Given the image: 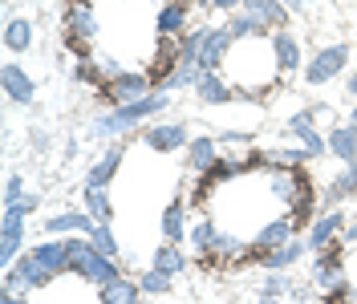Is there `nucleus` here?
<instances>
[{"label": "nucleus", "instance_id": "b1692460", "mask_svg": "<svg viewBox=\"0 0 357 304\" xmlns=\"http://www.w3.org/2000/svg\"><path fill=\"white\" fill-rule=\"evenodd\" d=\"M122 158H126V146H110V151L102 154L93 167H89V174H86V187H98V191H106L110 187V178L118 171H122Z\"/></svg>", "mask_w": 357, "mask_h": 304}, {"label": "nucleus", "instance_id": "5701e85b", "mask_svg": "<svg viewBox=\"0 0 357 304\" xmlns=\"http://www.w3.org/2000/svg\"><path fill=\"white\" fill-rule=\"evenodd\" d=\"M118 276H126V272H122V264L110 260V256H102V252L93 248V252H89V260H86V268H82V280L93 284V288H106V284L118 280Z\"/></svg>", "mask_w": 357, "mask_h": 304}, {"label": "nucleus", "instance_id": "f257e3e1", "mask_svg": "<svg viewBox=\"0 0 357 304\" xmlns=\"http://www.w3.org/2000/svg\"><path fill=\"white\" fill-rule=\"evenodd\" d=\"M167 106H171V93H146V98H138V102H126V106L93 118V122H89V138H122V134L134 130L138 122L158 118Z\"/></svg>", "mask_w": 357, "mask_h": 304}, {"label": "nucleus", "instance_id": "aec40b11", "mask_svg": "<svg viewBox=\"0 0 357 304\" xmlns=\"http://www.w3.org/2000/svg\"><path fill=\"white\" fill-rule=\"evenodd\" d=\"M98 219L89 211H57L53 219H45V231L49 236H93Z\"/></svg>", "mask_w": 357, "mask_h": 304}, {"label": "nucleus", "instance_id": "2f4dec72", "mask_svg": "<svg viewBox=\"0 0 357 304\" xmlns=\"http://www.w3.org/2000/svg\"><path fill=\"white\" fill-rule=\"evenodd\" d=\"M215 236H220V227H215V219H199V223H191V231H187V243H191V252L207 260L211 256V248H215Z\"/></svg>", "mask_w": 357, "mask_h": 304}, {"label": "nucleus", "instance_id": "bb28decb", "mask_svg": "<svg viewBox=\"0 0 357 304\" xmlns=\"http://www.w3.org/2000/svg\"><path fill=\"white\" fill-rule=\"evenodd\" d=\"M215 158H220V138H211V134L191 138V146H187V167H191L195 174H203Z\"/></svg>", "mask_w": 357, "mask_h": 304}, {"label": "nucleus", "instance_id": "cd10ccee", "mask_svg": "<svg viewBox=\"0 0 357 304\" xmlns=\"http://www.w3.org/2000/svg\"><path fill=\"white\" fill-rule=\"evenodd\" d=\"M33 41H37V29H33L29 17H13V21L4 24V49L8 53H29Z\"/></svg>", "mask_w": 357, "mask_h": 304}, {"label": "nucleus", "instance_id": "2eb2a0df", "mask_svg": "<svg viewBox=\"0 0 357 304\" xmlns=\"http://www.w3.org/2000/svg\"><path fill=\"white\" fill-rule=\"evenodd\" d=\"M0 86H4V93H8V102H17V106H33V98H37V82H33L17 61H4V69H0Z\"/></svg>", "mask_w": 357, "mask_h": 304}, {"label": "nucleus", "instance_id": "c03bdc74", "mask_svg": "<svg viewBox=\"0 0 357 304\" xmlns=\"http://www.w3.org/2000/svg\"><path fill=\"white\" fill-rule=\"evenodd\" d=\"M341 239H345V248H357V219L345 227V231H341Z\"/></svg>", "mask_w": 357, "mask_h": 304}, {"label": "nucleus", "instance_id": "473e14b6", "mask_svg": "<svg viewBox=\"0 0 357 304\" xmlns=\"http://www.w3.org/2000/svg\"><path fill=\"white\" fill-rule=\"evenodd\" d=\"M240 252H248V243L240 236H231V231H223L215 236V248H211V256H207V264H231V260H244Z\"/></svg>", "mask_w": 357, "mask_h": 304}, {"label": "nucleus", "instance_id": "4be33fe9", "mask_svg": "<svg viewBox=\"0 0 357 304\" xmlns=\"http://www.w3.org/2000/svg\"><path fill=\"white\" fill-rule=\"evenodd\" d=\"M240 8H244V13H252L260 24H268L272 33H284V29H289V17H292L280 0H244Z\"/></svg>", "mask_w": 357, "mask_h": 304}, {"label": "nucleus", "instance_id": "09e8293b", "mask_svg": "<svg viewBox=\"0 0 357 304\" xmlns=\"http://www.w3.org/2000/svg\"><path fill=\"white\" fill-rule=\"evenodd\" d=\"M345 126H354V130H357V106H354V114L345 118Z\"/></svg>", "mask_w": 357, "mask_h": 304}, {"label": "nucleus", "instance_id": "e433bc0d", "mask_svg": "<svg viewBox=\"0 0 357 304\" xmlns=\"http://www.w3.org/2000/svg\"><path fill=\"white\" fill-rule=\"evenodd\" d=\"M175 276L171 272H158V268H146L142 276H138V284H142V296H167L171 288H175Z\"/></svg>", "mask_w": 357, "mask_h": 304}, {"label": "nucleus", "instance_id": "6e6552de", "mask_svg": "<svg viewBox=\"0 0 357 304\" xmlns=\"http://www.w3.org/2000/svg\"><path fill=\"white\" fill-rule=\"evenodd\" d=\"M61 21H66V37H77V41H93V37H98V13H93V0H66Z\"/></svg>", "mask_w": 357, "mask_h": 304}, {"label": "nucleus", "instance_id": "72a5a7b5", "mask_svg": "<svg viewBox=\"0 0 357 304\" xmlns=\"http://www.w3.org/2000/svg\"><path fill=\"white\" fill-rule=\"evenodd\" d=\"M203 73H207L203 66H178L175 73H171V77L158 86V93H171V89H195V86L203 82Z\"/></svg>", "mask_w": 357, "mask_h": 304}, {"label": "nucleus", "instance_id": "0eeeda50", "mask_svg": "<svg viewBox=\"0 0 357 304\" xmlns=\"http://www.w3.org/2000/svg\"><path fill=\"white\" fill-rule=\"evenodd\" d=\"M349 227V215L341 211V207H333V211H321V215L312 219L309 236H305V243H309V252L317 256V252H325L333 239H341V231Z\"/></svg>", "mask_w": 357, "mask_h": 304}, {"label": "nucleus", "instance_id": "393cba45", "mask_svg": "<svg viewBox=\"0 0 357 304\" xmlns=\"http://www.w3.org/2000/svg\"><path fill=\"white\" fill-rule=\"evenodd\" d=\"M354 195H357V162L354 167H345V171L325 187V195H321V211H333L337 203H345V199H354Z\"/></svg>", "mask_w": 357, "mask_h": 304}, {"label": "nucleus", "instance_id": "7c9ffc66", "mask_svg": "<svg viewBox=\"0 0 357 304\" xmlns=\"http://www.w3.org/2000/svg\"><path fill=\"white\" fill-rule=\"evenodd\" d=\"M151 268L171 272V276H183V272H187V252H183L178 243H158L155 256H151Z\"/></svg>", "mask_w": 357, "mask_h": 304}, {"label": "nucleus", "instance_id": "7ed1b4c3", "mask_svg": "<svg viewBox=\"0 0 357 304\" xmlns=\"http://www.w3.org/2000/svg\"><path fill=\"white\" fill-rule=\"evenodd\" d=\"M349 66V45H321L317 53L309 57V66H305V86L309 89H321L325 82H333L341 69Z\"/></svg>", "mask_w": 357, "mask_h": 304}, {"label": "nucleus", "instance_id": "a878e982", "mask_svg": "<svg viewBox=\"0 0 357 304\" xmlns=\"http://www.w3.org/2000/svg\"><path fill=\"white\" fill-rule=\"evenodd\" d=\"M142 301V284L130 276H118L106 288H98V304H138Z\"/></svg>", "mask_w": 357, "mask_h": 304}, {"label": "nucleus", "instance_id": "9d476101", "mask_svg": "<svg viewBox=\"0 0 357 304\" xmlns=\"http://www.w3.org/2000/svg\"><path fill=\"white\" fill-rule=\"evenodd\" d=\"M289 239H296V223L289 215H272L256 227V236L248 243V252H272V248H284Z\"/></svg>", "mask_w": 357, "mask_h": 304}, {"label": "nucleus", "instance_id": "9b49d317", "mask_svg": "<svg viewBox=\"0 0 357 304\" xmlns=\"http://www.w3.org/2000/svg\"><path fill=\"white\" fill-rule=\"evenodd\" d=\"M289 134H296L301 138V146L312 154V158H325L329 154V138L317 130V118H312V109H296V114H289Z\"/></svg>", "mask_w": 357, "mask_h": 304}, {"label": "nucleus", "instance_id": "f704fd0d", "mask_svg": "<svg viewBox=\"0 0 357 304\" xmlns=\"http://www.w3.org/2000/svg\"><path fill=\"white\" fill-rule=\"evenodd\" d=\"M82 203H86V211L98 219V223H110V219H114V203H110V195H106V191L86 187V191H82Z\"/></svg>", "mask_w": 357, "mask_h": 304}, {"label": "nucleus", "instance_id": "39448f33", "mask_svg": "<svg viewBox=\"0 0 357 304\" xmlns=\"http://www.w3.org/2000/svg\"><path fill=\"white\" fill-rule=\"evenodd\" d=\"M57 280L49 268L33 260L29 252H21V260L13 264V268H4V288H13V292H33V288H49V284Z\"/></svg>", "mask_w": 357, "mask_h": 304}, {"label": "nucleus", "instance_id": "a18cd8bd", "mask_svg": "<svg viewBox=\"0 0 357 304\" xmlns=\"http://www.w3.org/2000/svg\"><path fill=\"white\" fill-rule=\"evenodd\" d=\"M280 4H284L289 13H305V8H309V0H280Z\"/></svg>", "mask_w": 357, "mask_h": 304}, {"label": "nucleus", "instance_id": "f03ea898", "mask_svg": "<svg viewBox=\"0 0 357 304\" xmlns=\"http://www.w3.org/2000/svg\"><path fill=\"white\" fill-rule=\"evenodd\" d=\"M37 203H41V195H37V191H29L21 203H8V207H4V219H0V260H4V268H13V264L21 260L24 219L37 211Z\"/></svg>", "mask_w": 357, "mask_h": 304}, {"label": "nucleus", "instance_id": "ea45409f", "mask_svg": "<svg viewBox=\"0 0 357 304\" xmlns=\"http://www.w3.org/2000/svg\"><path fill=\"white\" fill-rule=\"evenodd\" d=\"M24 195H29L24 178H21V174H8V178H4V207H8V203H21Z\"/></svg>", "mask_w": 357, "mask_h": 304}, {"label": "nucleus", "instance_id": "412c9836", "mask_svg": "<svg viewBox=\"0 0 357 304\" xmlns=\"http://www.w3.org/2000/svg\"><path fill=\"white\" fill-rule=\"evenodd\" d=\"M195 98H199L203 106H231L240 98V89L231 86L223 73H203V82L195 86Z\"/></svg>", "mask_w": 357, "mask_h": 304}, {"label": "nucleus", "instance_id": "a211bd4d", "mask_svg": "<svg viewBox=\"0 0 357 304\" xmlns=\"http://www.w3.org/2000/svg\"><path fill=\"white\" fill-rule=\"evenodd\" d=\"M183 66L178 61V37H158V49L155 57H151V66H146V73H151V82H155V89L175 73V69Z\"/></svg>", "mask_w": 357, "mask_h": 304}, {"label": "nucleus", "instance_id": "1a4fd4ad", "mask_svg": "<svg viewBox=\"0 0 357 304\" xmlns=\"http://www.w3.org/2000/svg\"><path fill=\"white\" fill-rule=\"evenodd\" d=\"M305 252H309V243H301V239H289L284 248H272V252H248L244 264H260L264 272H289L292 264L305 260Z\"/></svg>", "mask_w": 357, "mask_h": 304}, {"label": "nucleus", "instance_id": "c85d7f7f", "mask_svg": "<svg viewBox=\"0 0 357 304\" xmlns=\"http://www.w3.org/2000/svg\"><path fill=\"white\" fill-rule=\"evenodd\" d=\"M325 138H329V154H333L337 162L354 167V162H357V130H354V126H333Z\"/></svg>", "mask_w": 357, "mask_h": 304}, {"label": "nucleus", "instance_id": "f8f14e48", "mask_svg": "<svg viewBox=\"0 0 357 304\" xmlns=\"http://www.w3.org/2000/svg\"><path fill=\"white\" fill-rule=\"evenodd\" d=\"M236 174H240V162H236L231 154H220V158H215V162L199 174V187L191 191V203H199V199H207L211 191H220L223 183H231Z\"/></svg>", "mask_w": 357, "mask_h": 304}, {"label": "nucleus", "instance_id": "4c0bfd02", "mask_svg": "<svg viewBox=\"0 0 357 304\" xmlns=\"http://www.w3.org/2000/svg\"><path fill=\"white\" fill-rule=\"evenodd\" d=\"M73 77L82 82V86H89V89H102L110 86V77H106V69H102V61H77V69H73Z\"/></svg>", "mask_w": 357, "mask_h": 304}, {"label": "nucleus", "instance_id": "c9c22d12", "mask_svg": "<svg viewBox=\"0 0 357 304\" xmlns=\"http://www.w3.org/2000/svg\"><path fill=\"white\" fill-rule=\"evenodd\" d=\"M89 243H93L102 256H110V260H122V243H118V236H114L110 223H98V227H93V236H89Z\"/></svg>", "mask_w": 357, "mask_h": 304}, {"label": "nucleus", "instance_id": "ddd939ff", "mask_svg": "<svg viewBox=\"0 0 357 304\" xmlns=\"http://www.w3.org/2000/svg\"><path fill=\"white\" fill-rule=\"evenodd\" d=\"M272 57H276V69H280V82H292L301 73V41L292 37L289 29L284 33H272Z\"/></svg>", "mask_w": 357, "mask_h": 304}, {"label": "nucleus", "instance_id": "dca6fc26", "mask_svg": "<svg viewBox=\"0 0 357 304\" xmlns=\"http://www.w3.org/2000/svg\"><path fill=\"white\" fill-rule=\"evenodd\" d=\"M191 4H195V0H167V4L158 8V17H155L158 37H183L187 24H191Z\"/></svg>", "mask_w": 357, "mask_h": 304}, {"label": "nucleus", "instance_id": "4468645a", "mask_svg": "<svg viewBox=\"0 0 357 304\" xmlns=\"http://www.w3.org/2000/svg\"><path fill=\"white\" fill-rule=\"evenodd\" d=\"M29 256L41 268H49L53 276H66L69 272V236H53V239H45V243H33Z\"/></svg>", "mask_w": 357, "mask_h": 304}, {"label": "nucleus", "instance_id": "c756f323", "mask_svg": "<svg viewBox=\"0 0 357 304\" xmlns=\"http://www.w3.org/2000/svg\"><path fill=\"white\" fill-rule=\"evenodd\" d=\"M223 24H227L231 41H252V37H268V33H272L268 24H260L256 17H252V13H244V8H240V13H231V17H227Z\"/></svg>", "mask_w": 357, "mask_h": 304}, {"label": "nucleus", "instance_id": "f3484780", "mask_svg": "<svg viewBox=\"0 0 357 304\" xmlns=\"http://www.w3.org/2000/svg\"><path fill=\"white\" fill-rule=\"evenodd\" d=\"M231 33H227V24H211V33H207V41H203V53H199V66L207 73H220L223 61H227V53H231Z\"/></svg>", "mask_w": 357, "mask_h": 304}, {"label": "nucleus", "instance_id": "79ce46f5", "mask_svg": "<svg viewBox=\"0 0 357 304\" xmlns=\"http://www.w3.org/2000/svg\"><path fill=\"white\" fill-rule=\"evenodd\" d=\"M312 118H317L321 126H329V122H333V109L329 106H312Z\"/></svg>", "mask_w": 357, "mask_h": 304}, {"label": "nucleus", "instance_id": "37998d69", "mask_svg": "<svg viewBox=\"0 0 357 304\" xmlns=\"http://www.w3.org/2000/svg\"><path fill=\"white\" fill-rule=\"evenodd\" d=\"M0 304H24V292H13V288H4V292H0Z\"/></svg>", "mask_w": 357, "mask_h": 304}, {"label": "nucleus", "instance_id": "20e7f679", "mask_svg": "<svg viewBox=\"0 0 357 304\" xmlns=\"http://www.w3.org/2000/svg\"><path fill=\"white\" fill-rule=\"evenodd\" d=\"M146 93H158L155 82H151V73H146V69H126V73H122V77H114L98 98H102L110 109H118V106H126V102L146 98Z\"/></svg>", "mask_w": 357, "mask_h": 304}, {"label": "nucleus", "instance_id": "6ab92c4d", "mask_svg": "<svg viewBox=\"0 0 357 304\" xmlns=\"http://www.w3.org/2000/svg\"><path fill=\"white\" fill-rule=\"evenodd\" d=\"M158 231H162V239L167 243H183L187 239V199L183 195H175L167 207H162V215H158Z\"/></svg>", "mask_w": 357, "mask_h": 304}, {"label": "nucleus", "instance_id": "49530a36", "mask_svg": "<svg viewBox=\"0 0 357 304\" xmlns=\"http://www.w3.org/2000/svg\"><path fill=\"white\" fill-rule=\"evenodd\" d=\"M45 146H49V138H45L41 130H37V134H33V151H45Z\"/></svg>", "mask_w": 357, "mask_h": 304}, {"label": "nucleus", "instance_id": "58836bf2", "mask_svg": "<svg viewBox=\"0 0 357 304\" xmlns=\"http://www.w3.org/2000/svg\"><path fill=\"white\" fill-rule=\"evenodd\" d=\"M289 292H292L289 272H268L260 280V301H276V296H289Z\"/></svg>", "mask_w": 357, "mask_h": 304}, {"label": "nucleus", "instance_id": "de8ad7c7", "mask_svg": "<svg viewBox=\"0 0 357 304\" xmlns=\"http://www.w3.org/2000/svg\"><path fill=\"white\" fill-rule=\"evenodd\" d=\"M345 93H349V98H357V73H349V82H345Z\"/></svg>", "mask_w": 357, "mask_h": 304}, {"label": "nucleus", "instance_id": "423d86ee", "mask_svg": "<svg viewBox=\"0 0 357 304\" xmlns=\"http://www.w3.org/2000/svg\"><path fill=\"white\" fill-rule=\"evenodd\" d=\"M142 142L155 154H178L191 146V130H187V122H151L142 130Z\"/></svg>", "mask_w": 357, "mask_h": 304}, {"label": "nucleus", "instance_id": "a19ab883", "mask_svg": "<svg viewBox=\"0 0 357 304\" xmlns=\"http://www.w3.org/2000/svg\"><path fill=\"white\" fill-rule=\"evenodd\" d=\"M195 4H199V8H211V13H227V17H231V13H240V4H244V0H195Z\"/></svg>", "mask_w": 357, "mask_h": 304}]
</instances>
